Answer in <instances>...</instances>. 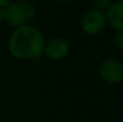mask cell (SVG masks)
I'll return each mask as SVG.
<instances>
[{
	"instance_id": "obj_1",
	"label": "cell",
	"mask_w": 123,
	"mask_h": 122,
	"mask_svg": "<svg viewBox=\"0 0 123 122\" xmlns=\"http://www.w3.org/2000/svg\"><path fill=\"white\" fill-rule=\"evenodd\" d=\"M44 44L43 34L29 24L13 29L8 40V51L18 61H36L43 55Z\"/></svg>"
},
{
	"instance_id": "obj_2",
	"label": "cell",
	"mask_w": 123,
	"mask_h": 122,
	"mask_svg": "<svg viewBox=\"0 0 123 122\" xmlns=\"http://www.w3.org/2000/svg\"><path fill=\"white\" fill-rule=\"evenodd\" d=\"M2 15L4 23L14 29L29 25L36 17V9L27 0H15L2 10Z\"/></svg>"
},
{
	"instance_id": "obj_3",
	"label": "cell",
	"mask_w": 123,
	"mask_h": 122,
	"mask_svg": "<svg viewBox=\"0 0 123 122\" xmlns=\"http://www.w3.org/2000/svg\"><path fill=\"white\" fill-rule=\"evenodd\" d=\"M81 29L84 34L90 36L99 35L107 26V19L105 12L96 9H91L84 13L80 22Z\"/></svg>"
},
{
	"instance_id": "obj_4",
	"label": "cell",
	"mask_w": 123,
	"mask_h": 122,
	"mask_svg": "<svg viewBox=\"0 0 123 122\" xmlns=\"http://www.w3.org/2000/svg\"><path fill=\"white\" fill-rule=\"evenodd\" d=\"M98 73L102 80L106 83H120L123 81V62L113 57L106 58L100 63Z\"/></svg>"
},
{
	"instance_id": "obj_5",
	"label": "cell",
	"mask_w": 123,
	"mask_h": 122,
	"mask_svg": "<svg viewBox=\"0 0 123 122\" xmlns=\"http://www.w3.org/2000/svg\"><path fill=\"white\" fill-rule=\"evenodd\" d=\"M70 52V43L64 37H53L45 41L43 55L51 61H61L67 57Z\"/></svg>"
},
{
	"instance_id": "obj_6",
	"label": "cell",
	"mask_w": 123,
	"mask_h": 122,
	"mask_svg": "<svg viewBox=\"0 0 123 122\" xmlns=\"http://www.w3.org/2000/svg\"><path fill=\"white\" fill-rule=\"evenodd\" d=\"M107 25L116 31H123V0L113 1L105 12Z\"/></svg>"
},
{
	"instance_id": "obj_7",
	"label": "cell",
	"mask_w": 123,
	"mask_h": 122,
	"mask_svg": "<svg viewBox=\"0 0 123 122\" xmlns=\"http://www.w3.org/2000/svg\"><path fill=\"white\" fill-rule=\"evenodd\" d=\"M92 2H93L94 9H96L98 11H102V12H106L107 9L112 3L111 0H92Z\"/></svg>"
},
{
	"instance_id": "obj_8",
	"label": "cell",
	"mask_w": 123,
	"mask_h": 122,
	"mask_svg": "<svg viewBox=\"0 0 123 122\" xmlns=\"http://www.w3.org/2000/svg\"><path fill=\"white\" fill-rule=\"evenodd\" d=\"M112 44L117 50L123 52V31H116L112 37Z\"/></svg>"
},
{
	"instance_id": "obj_9",
	"label": "cell",
	"mask_w": 123,
	"mask_h": 122,
	"mask_svg": "<svg viewBox=\"0 0 123 122\" xmlns=\"http://www.w3.org/2000/svg\"><path fill=\"white\" fill-rule=\"evenodd\" d=\"M11 2H12V0H0V9L1 10L6 9Z\"/></svg>"
},
{
	"instance_id": "obj_10",
	"label": "cell",
	"mask_w": 123,
	"mask_h": 122,
	"mask_svg": "<svg viewBox=\"0 0 123 122\" xmlns=\"http://www.w3.org/2000/svg\"><path fill=\"white\" fill-rule=\"evenodd\" d=\"M3 22V15H2V10L0 9V24Z\"/></svg>"
},
{
	"instance_id": "obj_11",
	"label": "cell",
	"mask_w": 123,
	"mask_h": 122,
	"mask_svg": "<svg viewBox=\"0 0 123 122\" xmlns=\"http://www.w3.org/2000/svg\"><path fill=\"white\" fill-rule=\"evenodd\" d=\"M55 1L61 2V3H65V2H68V1H69V0H55Z\"/></svg>"
},
{
	"instance_id": "obj_12",
	"label": "cell",
	"mask_w": 123,
	"mask_h": 122,
	"mask_svg": "<svg viewBox=\"0 0 123 122\" xmlns=\"http://www.w3.org/2000/svg\"><path fill=\"white\" fill-rule=\"evenodd\" d=\"M111 1H112V2H113V1H119V0H111Z\"/></svg>"
},
{
	"instance_id": "obj_13",
	"label": "cell",
	"mask_w": 123,
	"mask_h": 122,
	"mask_svg": "<svg viewBox=\"0 0 123 122\" xmlns=\"http://www.w3.org/2000/svg\"><path fill=\"white\" fill-rule=\"evenodd\" d=\"M122 62H123V61H122Z\"/></svg>"
}]
</instances>
